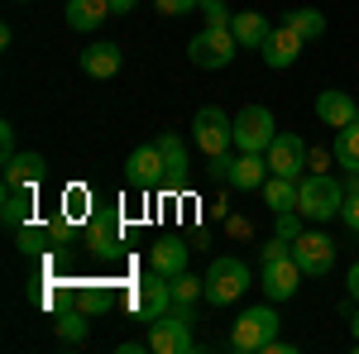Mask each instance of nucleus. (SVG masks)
Returning <instances> with one entry per match:
<instances>
[{
    "label": "nucleus",
    "instance_id": "f257e3e1",
    "mask_svg": "<svg viewBox=\"0 0 359 354\" xmlns=\"http://www.w3.org/2000/svg\"><path fill=\"white\" fill-rule=\"evenodd\" d=\"M345 206V182H335L326 172H306L297 182V211L306 220H335Z\"/></svg>",
    "mask_w": 359,
    "mask_h": 354
},
{
    "label": "nucleus",
    "instance_id": "f03ea898",
    "mask_svg": "<svg viewBox=\"0 0 359 354\" xmlns=\"http://www.w3.org/2000/svg\"><path fill=\"white\" fill-rule=\"evenodd\" d=\"M278 335V311L273 301L269 306H249V311H240L235 321H230V350L240 354H264V345Z\"/></svg>",
    "mask_w": 359,
    "mask_h": 354
},
{
    "label": "nucleus",
    "instance_id": "7ed1b4c3",
    "mask_svg": "<svg viewBox=\"0 0 359 354\" xmlns=\"http://www.w3.org/2000/svg\"><path fill=\"white\" fill-rule=\"evenodd\" d=\"M249 292V264L235 254H221L211 268H206V301L211 306H230Z\"/></svg>",
    "mask_w": 359,
    "mask_h": 354
},
{
    "label": "nucleus",
    "instance_id": "20e7f679",
    "mask_svg": "<svg viewBox=\"0 0 359 354\" xmlns=\"http://www.w3.org/2000/svg\"><path fill=\"white\" fill-rule=\"evenodd\" d=\"M149 350L154 354L192 350V306H168L158 321H149Z\"/></svg>",
    "mask_w": 359,
    "mask_h": 354
},
{
    "label": "nucleus",
    "instance_id": "39448f33",
    "mask_svg": "<svg viewBox=\"0 0 359 354\" xmlns=\"http://www.w3.org/2000/svg\"><path fill=\"white\" fill-rule=\"evenodd\" d=\"M192 139H196V149H201L206 158L230 154V149H235V115H225L221 106H201L196 120H192Z\"/></svg>",
    "mask_w": 359,
    "mask_h": 354
},
{
    "label": "nucleus",
    "instance_id": "423d86ee",
    "mask_svg": "<svg viewBox=\"0 0 359 354\" xmlns=\"http://www.w3.org/2000/svg\"><path fill=\"white\" fill-rule=\"evenodd\" d=\"M273 139H278V125L269 106H245L235 115V149L240 154H269Z\"/></svg>",
    "mask_w": 359,
    "mask_h": 354
},
{
    "label": "nucleus",
    "instance_id": "0eeeda50",
    "mask_svg": "<svg viewBox=\"0 0 359 354\" xmlns=\"http://www.w3.org/2000/svg\"><path fill=\"white\" fill-rule=\"evenodd\" d=\"M235 53H240V39L230 34V25H221V29L206 25L192 43H187V57H192L196 67H230Z\"/></svg>",
    "mask_w": 359,
    "mask_h": 354
},
{
    "label": "nucleus",
    "instance_id": "6e6552de",
    "mask_svg": "<svg viewBox=\"0 0 359 354\" xmlns=\"http://www.w3.org/2000/svg\"><path fill=\"white\" fill-rule=\"evenodd\" d=\"M292 259H297V268L306 278H326L335 268V240H326L321 230H302L292 240Z\"/></svg>",
    "mask_w": 359,
    "mask_h": 354
},
{
    "label": "nucleus",
    "instance_id": "1a4fd4ad",
    "mask_svg": "<svg viewBox=\"0 0 359 354\" xmlns=\"http://www.w3.org/2000/svg\"><path fill=\"white\" fill-rule=\"evenodd\" d=\"M125 172H130V187H139V191H149V187H158V182H168V163H163L158 139H154V144H139L135 154L125 158Z\"/></svg>",
    "mask_w": 359,
    "mask_h": 354
},
{
    "label": "nucleus",
    "instance_id": "9d476101",
    "mask_svg": "<svg viewBox=\"0 0 359 354\" xmlns=\"http://www.w3.org/2000/svg\"><path fill=\"white\" fill-rule=\"evenodd\" d=\"M130 306H135L144 321H158L168 306H172V287H168V278L158 268L149 273V278H139L135 282V292H130Z\"/></svg>",
    "mask_w": 359,
    "mask_h": 354
},
{
    "label": "nucleus",
    "instance_id": "9b49d317",
    "mask_svg": "<svg viewBox=\"0 0 359 354\" xmlns=\"http://www.w3.org/2000/svg\"><path fill=\"white\" fill-rule=\"evenodd\" d=\"M269 172H278V177H292L297 182V172L306 168V144L302 135H292V130H278V139L269 144Z\"/></svg>",
    "mask_w": 359,
    "mask_h": 354
},
{
    "label": "nucleus",
    "instance_id": "f8f14e48",
    "mask_svg": "<svg viewBox=\"0 0 359 354\" xmlns=\"http://www.w3.org/2000/svg\"><path fill=\"white\" fill-rule=\"evenodd\" d=\"M302 278H306V273L297 268V259L287 254V259H273V264H264V278H259V287H264V297H269V301H287V297H297Z\"/></svg>",
    "mask_w": 359,
    "mask_h": 354
},
{
    "label": "nucleus",
    "instance_id": "ddd939ff",
    "mask_svg": "<svg viewBox=\"0 0 359 354\" xmlns=\"http://www.w3.org/2000/svg\"><path fill=\"white\" fill-rule=\"evenodd\" d=\"M302 43H306V39H302V34H297L292 25H273L269 43L259 48V57H264V62H269L273 72H283V67H292V62L302 57Z\"/></svg>",
    "mask_w": 359,
    "mask_h": 354
},
{
    "label": "nucleus",
    "instance_id": "4468645a",
    "mask_svg": "<svg viewBox=\"0 0 359 354\" xmlns=\"http://www.w3.org/2000/svg\"><path fill=\"white\" fill-rule=\"evenodd\" d=\"M355 115H359V106H355V96H350V91H335V86H331V91H321V96H316V120H321L326 130H345Z\"/></svg>",
    "mask_w": 359,
    "mask_h": 354
},
{
    "label": "nucleus",
    "instance_id": "2eb2a0df",
    "mask_svg": "<svg viewBox=\"0 0 359 354\" xmlns=\"http://www.w3.org/2000/svg\"><path fill=\"white\" fill-rule=\"evenodd\" d=\"M77 62H82L86 77H96V82H106V77H115L120 72V43H86L82 53H77Z\"/></svg>",
    "mask_w": 359,
    "mask_h": 354
},
{
    "label": "nucleus",
    "instance_id": "dca6fc26",
    "mask_svg": "<svg viewBox=\"0 0 359 354\" xmlns=\"http://www.w3.org/2000/svg\"><path fill=\"white\" fill-rule=\"evenodd\" d=\"M230 34L240 39V48H264L269 43V34H273V25H269V15H259V10H240V15H230Z\"/></svg>",
    "mask_w": 359,
    "mask_h": 354
},
{
    "label": "nucleus",
    "instance_id": "f3484780",
    "mask_svg": "<svg viewBox=\"0 0 359 354\" xmlns=\"http://www.w3.org/2000/svg\"><path fill=\"white\" fill-rule=\"evenodd\" d=\"M43 172H48L43 154L25 149V154H15V158H5V187H39Z\"/></svg>",
    "mask_w": 359,
    "mask_h": 354
},
{
    "label": "nucleus",
    "instance_id": "a211bd4d",
    "mask_svg": "<svg viewBox=\"0 0 359 354\" xmlns=\"http://www.w3.org/2000/svg\"><path fill=\"white\" fill-rule=\"evenodd\" d=\"M225 182L240 187V191H259L269 182V158H264V154H240V158L230 163V177H225Z\"/></svg>",
    "mask_w": 359,
    "mask_h": 354
},
{
    "label": "nucleus",
    "instance_id": "6ab92c4d",
    "mask_svg": "<svg viewBox=\"0 0 359 354\" xmlns=\"http://www.w3.org/2000/svg\"><path fill=\"white\" fill-rule=\"evenodd\" d=\"M111 15H115L111 0H67V29H77V34H86V29H101Z\"/></svg>",
    "mask_w": 359,
    "mask_h": 354
},
{
    "label": "nucleus",
    "instance_id": "aec40b11",
    "mask_svg": "<svg viewBox=\"0 0 359 354\" xmlns=\"http://www.w3.org/2000/svg\"><path fill=\"white\" fill-rule=\"evenodd\" d=\"M0 220L10 230H20L34 220V187H5V201H0Z\"/></svg>",
    "mask_w": 359,
    "mask_h": 354
},
{
    "label": "nucleus",
    "instance_id": "412c9836",
    "mask_svg": "<svg viewBox=\"0 0 359 354\" xmlns=\"http://www.w3.org/2000/svg\"><path fill=\"white\" fill-rule=\"evenodd\" d=\"M149 268H158L163 278L187 273V245H182V240H158V245L149 249Z\"/></svg>",
    "mask_w": 359,
    "mask_h": 354
},
{
    "label": "nucleus",
    "instance_id": "4be33fe9",
    "mask_svg": "<svg viewBox=\"0 0 359 354\" xmlns=\"http://www.w3.org/2000/svg\"><path fill=\"white\" fill-rule=\"evenodd\" d=\"M264 206H269V211H297V182H292V177H278V172H269V182H264Z\"/></svg>",
    "mask_w": 359,
    "mask_h": 354
},
{
    "label": "nucleus",
    "instance_id": "5701e85b",
    "mask_svg": "<svg viewBox=\"0 0 359 354\" xmlns=\"http://www.w3.org/2000/svg\"><path fill=\"white\" fill-rule=\"evenodd\" d=\"M158 149H163V163H168V187H182L187 182V144H182V135H163Z\"/></svg>",
    "mask_w": 359,
    "mask_h": 354
},
{
    "label": "nucleus",
    "instance_id": "b1692460",
    "mask_svg": "<svg viewBox=\"0 0 359 354\" xmlns=\"http://www.w3.org/2000/svg\"><path fill=\"white\" fill-rule=\"evenodd\" d=\"M335 163L345 172H359V115L345 130H335Z\"/></svg>",
    "mask_w": 359,
    "mask_h": 354
},
{
    "label": "nucleus",
    "instance_id": "393cba45",
    "mask_svg": "<svg viewBox=\"0 0 359 354\" xmlns=\"http://www.w3.org/2000/svg\"><path fill=\"white\" fill-rule=\"evenodd\" d=\"M283 25H292L306 43H311V39H321V34H326V15H321V10H311V5H302V10H287V15H283Z\"/></svg>",
    "mask_w": 359,
    "mask_h": 354
},
{
    "label": "nucleus",
    "instance_id": "a878e982",
    "mask_svg": "<svg viewBox=\"0 0 359 354\" xmlns=\"http://www.w3.org/2000/svg\"><path fill=\"white\" fill-rule=\"evenodd\" d=\"M168 287H172V306H196V297H206V278H196V273L168 278Z\"/></svg>",
    "mask_w": 359,
    "mask_h": 354
},
{
    "label": "nucleus",
    "instance_id": "bb28decb",
    "mask_svg": "<svg viewBox=\"0 0 359 354\" xmlns=\"http://www.w3.org/2000/svg\"><path fill=\"white\" fill-rule=\"evenodd\" d=\"M86 316H91L86 306H77V311H62V316H57V340H62V345H82L86 330H91V321H86Z\"/></svg>",
    "mask_w": 359,
    "mask_h": 354
},
{
    "label": "nucleus",
    "instance_id": "cd10ccee",
    "mask_svg": "<svg viewBox=\"0 0 359 354\" xmlns=\"http://www.w3.org/2000/svg\"><path fill=\"white\" fill-rule=\"evenodd\" d=\"M115 245H120V230L106 225V220H91V249H96V254H111Z\"/></svg>",
    "mask_w": 359,
    "mask_h": 354
},
{
    "label": "nucleus",
    "instance_id": "c85d7f7f",
    "mask_svg": "<svg viewBox=\"0 0 359 354\" xmlns=\"http://www.w3.org/2000/svg\"><path fill=\"white\" fill-rule=\"evenodd\" d=\"M48 240H53V235H43L39 225H20V230H15V245H20V254H39Z\"/></svg>",
    "mask_w": 359,
    "mask_h": 354
},
{
    "label": "nucleus",
    "instance_id": "c756f323",
    "mask_svg": "<svg viewBox=\"0 0 359 354\" xmlns=\"http://www.w3.org/2000/svg\"><path fill=\"white\" fill-rule=\"evenodd\" d=\"M273 235H283V240H297V235H302V211H278Z\"/></svg>",
    "mask_w": 359,
    "mask_h": 354
},
{
    "label": "nucleus",
    "instance_id": "7c9ffc66",
    "mask_svg": "<svg viewBox=\"0 0 359 354\" xmlns=\"http://www.w3.org/2000/svg\"><path fill=\"white\" fill-rule=\"evenodd\" d=\"M154 10H158V15H168V20H177V15L201 10V0H154Z\"/></svg>",
    "mask_w": 359,
    "mask_h": 354
},
{
    "label": "nucleus",
    "instance_id": "2f4dec72",
    "mask_svg": "<svg viewBox=\"0 0 359 354\" xmlns=\"http://www.w3.org/2000/svg\"><path fill=\"white\" fill-rule=\"evenodd\" d=\"M292 254V240H283V235H273L269 245L259 249V264H273V259H287Z\"/></svg>",
    "mask_w": 359,
    "mask_h": 354
},
{
    "label": "nucleus",
    "instance_id": "473e14b6",
    "mask_svg": "<svg viewBox=\"0 0 359 354\" xmlns=\"http://www.w3.org/2000/svg\"><path fill=\"white\" fill-rule=\"evenodd\" d=\"M201 15H206V25H230V5L225 0H201Z\"/></svg>",
    "mask_w": 359,
    "mask_h": 354
},
{
    "label": "nucleus",
    "instance_id": "72a5a7b5",
    "mask_svg": "<svg viewBox=\"0 0 359 354\" xmlns=\"http://www.w3.org/2000/svg\"><path fill=\"white\" fill-rule=\"evenodd\" d=\"M67 211H72V216H82V211H86V187L62 191V216H67Z\"/></svg>",
    "mask_w": 359,
    "mask_h": 354
},
{
    "label": "nucleus",
    "instance_id": "f704fd0d",
    "mask_svg": "<svg viewBox=\"0 0 359 354\" xmlns=\"http://www.w3.org/2000/svg\"><path fill=\"white\" fill-rule=\"evenodd\" d=\"M15 154H20V149H15V125L5 120V125H0V163H5V158H15Z\"/></svg>",
    "mask_w": 359,
    "mask_h": 354
},
{
    "label": "nucleus",
    "instance_id": "c9c22d12",
    "mask_svg": "<svg viewBox=\"0 0 359 354\" xmlns=\"http://www.w3.org/2000/svg\"><path fill=\"white\" fill-rule=\"evenodd\" d=\"M340 220H345V225H350V230L359 235V196H345V206H340Z\"/></svg>",
    "mask_w": 359,
    "mask_h": 354
},
{
    "label": "nucleus",
    "instance_id": "e433bc0d",
    "mask_svg": "<svg viewBox=\"0 0 359 354\" xmlns=\"http://www.w3.org/2000/svg\"><path fill=\"white\" fill-rule=\"evenodd\" d=\"M345 292L359 301V264H350V273H345Z\"/></svg>",
    "mask_w": 359,
    "mask_h": 354
},
{
    "label": "nucleus",
    "instance_id": "4c0bfd02",
    "mask_svg": "<svg viewBox=\"0 0 359 354\" xmlns=\"http://www.w3.org/2000/svg\"><path fill=\"white\" fill-rule=\"evenodd\" d=\"M135 5H139V0H111V10H115V15H130Z\"/></svg>",
    "mask_w": 359,
    "mask_h": 354
},
{
    "label": "nucleus",
    "instance_id": "58836bf2",
    "mask_svg": "<svg viewBox=\"0 0 359 354\" xmlns=\"http://www.w3.org/2000/svg\"><path fill=\"white\" fill-rule=\"evenodd\" d=\"M345 196H359V172H350V177H345Z\"/></svg>",
    "mask_w": 359,
    "mask_h": 354
},
{
    "label": "nucleus",
    "instance_id": "ea45409f",
    "mask_svg": "<svg viewBox=\"0 0 359 354\" xmlns=\"http://www.w3.org/2000/svg\"><path fill=\"white\" fill-rule=\"evenodd\" d=\"M350 330H355V350H359V311H350Z\"/></svg>",
    "mask_w": 359,
    "mask_h": 354
},
{
    "label": "nucleus",
    "instance_id": "a19ab883",
    "mask_svg": "<svg viewBox=\"0 0 359 354\" xmlns=\"http://www.w3.org/2000/svg\"><path fill=\"white\" fill-rule=\"evenodd\" d=\"M20 5H25V0H20Z\"/></svg>",
    "mask_w": 359,
    "mask_h": 354
}]
</instances>
